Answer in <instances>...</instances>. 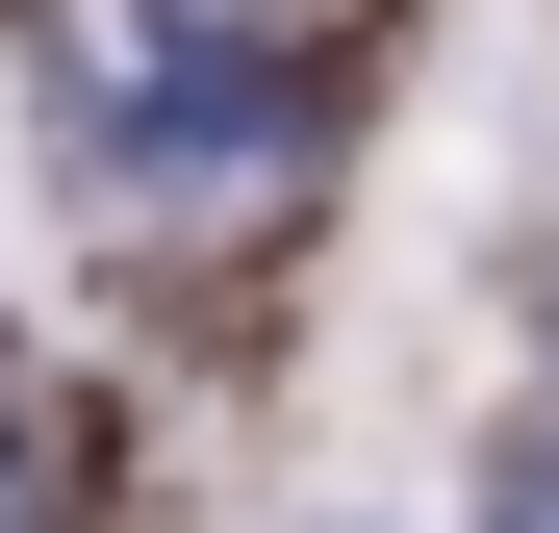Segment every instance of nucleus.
Masks as SVG:
<instances>
[{
  "instance_id": "1",
  "label": "nucleus",
  "mask_w": 559,
  "mask_h": 533,
  "mask_svg": "<svg viewBox=\"0 0 559 533\" xmlns=\"http://www.w3.org/2000/svg\"><path fill=\"white\" fill-rule=\"evenodd\" d=\"M0 533H26V432H0Z\"/></svg>"
}]
</instances>
